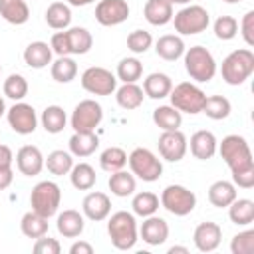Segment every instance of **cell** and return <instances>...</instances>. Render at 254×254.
<instances>
[{"instance_id":"obj_1","label":"cell","mask_w":254,"mask_h":254,"mask_svg":"<svg viewBox=\"0 0 254 254\" xmlns=\"http://www.w3.org/2000/svg\"><path fill=\"white\" fill-rule=\"evenodd\" d=\"M107 234L117 250H131L139 240V226L133 212L117 210L107 220Z\"/></svg>"},{"instance_id":"obj_2","label":"cell","mask_w":254,"mask_h":254,"mask_svg":"<svg viewBox=\"0 0 254 254\" xmlns=\"http://www.w3.org/2000/svg\"><path fill=\"white\" fill-rule=\"evenodd\" d=\"M254 73V54L250 48L230 52L220 65V75L228 85H242Z\"/></svg>"},{"instance_id":"obj_3","label":"cell","mask_w":254,"mask_h":254,"mask_svg":"<svg viewBox=\"0 0 254 254\" xmlns=\"http://www.w3.org/2000/svg\"><path fill=\"white\" fill-rule=\"evenodd\" d=\"M185 58V69L190 75V79L198 83H208L216 75V60L204 46H190L183 54Z\"/></svg>"},{"instance_id":"obj_4","label":"cell","mask_w":254,"mask_h":254,"mask_svg":"<svg viewBox=\"0 0 254 254\" xmlns=\"http://www.w3.org/2000/svg\"><path fill=\"white\" fill-rule=\"evenodd\" d=\"M216 151L220 153L222 161L228 165L230 173L232 171H240V169H248V167H254V159H252V151H250V145L248 141L242 137V135H226Z\"/></svg>"},{"instance_id":"obj_5","label":"cell","mask_w":254,"mask_h":254,"mask_svg":"<svg viewBox=\"0 0 254 254\" xmlns=\"http://www.w3.org/2000/svg\"><path fill=\"white\" fill-rule=\"evenodd\" d=\"M171 22L175 24V32H179L181 36H194L208 28L210 14L206 8L198 4H187L177 14H173Z\"/></svg>"},{"instance_id":"obj_6","label":"cell","mask_w":254,"mask_h":254,"mask_svg":"<svg viewBox=\"0 0 254 254\" xmlns=\"http://www.w3.org/2000/svg\"><path fill=\"white\" fill-rule=\"evenodd\" d=\"M169 97H171V105H173L175 109H179L181 113L196 115V113L202 111L206 93H204L196 83L181 81V83H177V85L171 89Z\"/></svg>"},{"instance_id":"obj_7","label":"cell","mask_w":254,"mask_h":254,"mask_svg":"<svg viewBox=\"0 0 254 254\" xmlns=\"http://www.w3.org/2000/svg\"><path fill=\"white\" fill-rule=\"evenodd\" d=\"M62 202V190L54 181H40L30 192V206L34 212L50 218L58 212Z\"/></svg>"},{"instance_id":"obj_8","label":"cell","mask_w":254,"mask_h":254,"mask_svg":"<svg viewBox=\"0 0 254 254\" xmlns=\"http://www.w3.org/2000/svg\"><path fill=\"white\" fill-rule=\"evenodd\" d=\"M127 163L131 173L145 183L159 181V177L163 175V163L151 149H145V147L133 149L131 155L127 157Z\"/></svg>"},{"instance_id":"obj_9","label":"cell","mask_w":254,"mask_h":254,"mask_svg":"<svg viewBox=\"0 0 254 254\" xmlns=\"http://www.w3.org/2000/svg\"><path fill=\"white\" fill-rule=\"evenodd\" d=\"M159 200H161V206L167 212L175 214V216H187L196 206V194L190 189L183 187V185H169V187H165Z\"/></svg>"},{"instance_id":"obj_10","label":"cell","mask_w":254,"mask_h":254,"mask_svg":"<svg viewBox=\"0 0 254 254\" xmlns=\"http://www.w3.org/2000/svg\"><path fill=\"white\" fill-rule=\"evenodd\" d=\"M81 87L91 95H111L117 89V77L99 65H91L81 73Z\"/></svg>"},{"instance_id":"obj_11","label":"cell","mask_w":254,"mask_h":254,"mask_svg":"<svg viewBox=\"0 0 254 254\" xmlns=\"http://www.w3.org/2000/svg\"><path fill=\"white\" fill-rule=\"evenodd\" d=\"M103 119V107L95 99H81L71 113V129L75 133L79 131H95V127Z\"/></svg>"},{"instance_id":"obj_12","label":"cell","mask_w":254,"mask_h":254,"mask_svg":"<svg viewBox=\"0 0 254 254\" xmlns=\"http://www.w3.org/2000/svg\"><path fill=\"white\" fill-rule=\"evenodd\" d=\"M6 117H8V125L12 127V131L18 135H32L38 127L36 109L26 101H16L6 111Z\"/></svg>"},{"instance_id":"obj_13","label":"cell","mask_w":254,"mask_h":254,"mask_svg":"<svg viewBox=\"0 0 254 254\" xmlns=\"http://www.w3.org/2000/svg\"><path fill=\"white\" fill-rule=\"evenodd\" d=\"M127 0H99L95 6V20L101 26H119L129 18Z\"/></svg>"},{"instance_id":"obj_14","label":"cell","mask_w":254,"mask_h":254,"mask_svg":"<svg viewBox=\"0 0 254 254\" xmlns=\"http://www.w3.org/2000/svg\"><path fill=\"white\" fill-rule=\"evenodd\" d=\"M157 145H159V155L165 161H169V163L181 161L187 155V147H189L185 133H181L179 129H175V131H163Z\"/></svg>"},{"instance_id":"obj_15","label":"cell","mask_w":254,"mask_h":254,"mask_svg":"<svg viewBox=\"0 0 254 254\" xmlns=\"http://www.w3.org/2000/svg\"><path fill=\"white\" fill-rule=\"evenodd\" d=\"M139 236L143 238V242H147L149 246H161L167 242L169 238V224L165 218L151 214L145 216L143 224L139 226Z\"/></svg>"},{"instance_id":"obj_16","label":"cell","mask_w":254,"mask_h":254,"mask_svg":"<svg viewBox=\"0 0 254 254\" xmlns=\"http://www.w3.org/2000/svg\"><path fill=\"white\" fill-rule=\"evenodd\" d=\"M16 167L26 177H36L44 169V155L36 145H24L16 153Z\"/></svg>"},{"instance_id":"obj_17","label":"cell","mask_w":254,"mask_h":254,"mask_svg":"<svg viewBox=\"0 0 254 254\" xmlns=\"http://www.w3.org/2000/svg\"><path fill=\"white\" fill-rule=\"evenodd\" d=\"M81 210H83L85 218H89L93 222H101L111 212V200H109V196L105 192L93 190V192L85 194V198L81 202Z\"/></svg>"},{"instance_id":"obj_18","label":"cell","mask_w":254,"mask_h":254,"mask_svg":"<svg viewBox=\"0 0 254 254\" xmlns=\"http://www.w3.org/2000/svg\"><path fill=\"white\" fill-rule=\"evenodd\" d=\"M192 240H194V246L200 250V252H212L220 246V240H222V228L216 224V222H200L196 228H194V234H192Z\"/></svg>"},{"instance_id":"obj_19","label":"cell","mask_w":254,"mask_h":254,"mask_svg":"<svg viewBox=\"0 0 254 254\" xmlns=\"http://www.w3.org/2000/svg\"><path fill=\"white\" fill-rule=\"evenodd\" d=\"M216 147H218V141H216L212 131L200 129V131L192 133V137H190V153L198 161L212 159L216 155Z\"/></svg>"},{"instance_id":"obj_20","label":"cell","mask_w":254,"mask_h":254,"mask_svg":"<svg viewBox=\"0 0 254 254\" xmlns=\"http://www.w3.org/2000/svg\"><path fill=\"white\" fill-rule=\"evenodd\" d=\"M56 228L65 238H77L83 232V228H85V216L79 210L67 208V210H64V212L58 214Z\"/></svg>"},{"instance_id":"obj_21","label":"cell","mask_w":254,"mask_h":254,"mask_svg":"<svg viewBox=\"0 0 254 254\" xmlns=\"http://www.w3.org/2000/svg\"><path fill=\"white\" fill-rule=\"evenodd\" d=\"M52 48L50 44L38 40V42H30L24 50V62L28 67L32 69H44L52 64Z\"/></svg>"},{"instance_id":"obj_22","label":"cell","mask_w":254,"mask_h":254,"mask_svg":"<svg viewBox=\"0 0 254 254\" xmlns=\"http://www.w3.org/2000/svg\"><path fill=\"white\" fill-rule=\"evenodd\" d=\"M173 4L169 0H147L143 6V16L151 26H165L173 20Z\"/></svg>"},{"instance_id":"obj_23","label":"cell","mask_w":254,"mask_h":254,"mask_svg":"<svg viewBox=\"0 0 254 254\" xmlns=\"http://www.w3.org/2000/svg\"><path fill=\"white\" fill-rule=\"evenodd\" d=\"M171 89H173V81L167 73L155 71L143 79V93L151 99H165V97H169Z\"/></svg>"},{"instance_id":"obj_24","label":"cell","mask_w":254,"mask_h":254,"mask_svg":"<svg viewBox=\"0 0 254 254\" xmlns=\"http://www.w3.org/2000/svg\"><path fill=\"white\" fill-rule=\"evenodd\" d=\"M67 145H69V153L73 157L83 159V157H89L95 153V149L99 147V139H97L95 131H79V133L73 131Z\"/></svg>"},{"instance_id":"obj_25","label":"cell","mask_w":254,"mask_h":254,"mask_svg":"<svg viewBox=\"0 0 254 254\" xmlns=\"http://www.w3.org/2000/svg\"><path fill=\"white\" fill-rule=\"evenodd\" d=\"M236 196H238V192H236V187H234L232 181L220 179V181H214L208 187V200L216 208H226Z\"/></svg>"},{"instance_id":"obj_26","label":"cell","mask_w":254,"mask_h":254,"mask_svg":"<svg viewBox=\"0 0 254 254\" xmlns=\"http://www.w3.org/2000/svg\"><path fill=\"white\" fill-rule=\"evenodd\" d=\"M0 16L14 26H22L30 20V8L26 0H0Z\"/></svg>"},{"instance_id":"obj_27","label":"cell","mask_w":254,"mask_h":254,"mask_svg":"<svg viewBox=\"0 0 254 254\" xmlns=\"http://www.w3.org/2000/svg\"><path fill=\"white\" fill-rule=\"evenodd\" d=\"M155 52L159 58H163L167 62H175L185 54V42L181 36L165 34L155 42Z\"/></svg>"},{"instance_id":"obj_28","label":"cell","mask_w":254,"mask_h":254,"mask_svg":"<svg viewBox=\"0 0 254 254\" xmlns=\"http://www.w3.org/2000/svg\"><path fill=\"white\" fill-rule=\"evenodd\" d=\"M107 187L111 190V194L119 196V198H127L131 194H135V189H137V181H135V175L133 173H127V171H115L109 175V181H107Z\"/></svg>"},{"instance_id":"obj_29","label":"cell","mask_w":254,"mask_h":254,"mask_svg":"<svg viewBox=\"0 0 254 254\" xmlns=\"http://www.w3.org/2000/svg\"><path fill=\"white\" fill-rule=\"evenodd\" d=\"M143 97H145L143 87L137 85V83H123L121 87L115 89V101L125 111L141 107L143 105Z\"/></svg>"},{"instance_id":"obj_30","label":"cell","mask_w":254,"mask_h":254,"mask_svg":"<svg viewBox=\"0 0 254 254\" xmlns=\"http://www.w3.org/2000/svg\"><path fill=\"white\" fill-rule=\"evenodd\" d=\"M65 36H67V44H69V54H73V56H83L93 46V36L87 28H81V26L67 28Z\"/></svg>"},{"instance_id":"obj_31","label":"cell","mask_w":254,"mask_h":254,"mask_svg":"<svg viewBox=\"0 0 254 254\" xmlns=\"http://www.w3.org/2000/svg\"><path fill=\"white\" fill-rule=\"evenodd\" d=\"M228 218L236 226H248L254 222V202L250 198H234L228 206Z\"/></svg>"},{"instance_id":"obj_32","label":"cell","mask_w":254,"mask_h":254,"mask_svg":"<svg viewBox=\"0 0 254 254\" xmlns=\"http://www.w3.org/2000/svg\"><path fill=\"white\" fill-rule=\"evenodd\" d=\"M46 24L52 30H67L71 24V8L65 2H52L46 10Z\"/></svg>"},{"instance_id":"obj_33","label":"cell","mask_w":254,"mask_h":254,"mask_svg":"<svg viewBox=\"0 0 254 254\" xmlns=\"http://www.w3.org/2000/svg\"><path fill=\"white\" fill-rule=\"evenodd\" d=\"M153 121L161 131H175L183 123V113L173 105H159L153 109Z\"/></svg>"},{"instance_id":"obj_34","label":"cell","mask_w":254,"mask_h":254,"mask_svg":"<svg viewBox=\"0 0 254 254\" xmlns=\"http://www.w3.org/2000/svg\"><path fill=\"white\" fill-rule=\"evenodd\" d=\"M50 73H52V79L54 81H58V83H69L77 75V64L69 56H58V60L50 64Z\"/></svg>"},{"instance_id":"obj_35","label":"cell","mask_w":254,"mask_h":254,"mask_svg":"<svg viewBox=\"0 0 254 254\" xmlns=\"http://www.w3.org/2000/svg\"><path fill=\"white\" fill-rule=\"evenodd\" d=\"M40 121H42V127H44L46 133L58 135V133L64 131V127H65V123H67V115H65L64 107H60V105H48V107L42 111Z\"/></svg>"},{"instance_id":"obj_36","label":"cell","mask_w":254,"mask_h":254,"mask_svg":"<svg viewBox=\"0 0 254 254\" xmlns=\"http://www.w3.org/2000/svg\"><path fill=\"white\" fill-rule=\"evenodd\" d=\"M44 167L56 175V177H62V175H69L71 167H73V155L69 151H64V149H56L52 151L48 157H44Z\"/></svg>"},{"instance_id":"obj_37","label":"cell","mask_w":254,"mask_h":254,"mask_svg":"<svg viewBox=\"0 0 254 254\" xmlns=\"http://www.w3.org/2000/svg\"><path fill=\"white\" fill-rule=\"evenodd\" d=\"M20 230H22L24 236L36 240V238L48 234V218L34 212V210H28L20 220Z\"/></svg>"},{"instance_id":"obj_38","label":"cell","mask_w":254,"mask_h":254,"mask_svg":"<svg viewBox=\"0 0 254 254\" xmlns=\"http://www.w3.org/2000/svg\"><path fill=\"white\" fill-rule=\"evenodd\" d=\"M69 181L77 190H89L95 185L97 175L89 163H77V165L73 163V167L69 171Z\"/></svg>"},{"instance_id":"obj_39","label":"cell","mask_w":254,"mask_h":254,"mask_svg":"<svg viewBox=\"0 0 254 254\" xmlns=\"http://www.w3.org/2000/svg\"><path fill=\"white\" fill-rule=\"evenodd\" d=\"M131 206H133V214L137 216H151V214H157L159 206H161V200L155 192L151 190H143V192H137L131 200Z\"/></svg>"},{"instance_id":"obj_40","label":"cell","mask_w":254,"mask_h":254,"mask_svg":"<svg viewBox=\"0 0 254 254\" xmlns=\"http://www.w3.org/2000/svg\"><path fill=\"white\" fill-rule=\"evenodd\" d=\"M230 111H232V105L224 95H206L200 113H204L206 117H210L214 121H220V119H226L230 115Z\"/></svg>"},{"instance_id":"obj_41","label":"cell","mask_w":254,"mask_h":254,"mask_svg":"<svg viewBox=\"0 0 254 254\" xmlns=\"http://www.w3.org/2000/svg\"><path fill=\"white\" fill-rule=\"evenodd\" d=\"M143 75V64L137 58H123L117 64L115 77L123 83H137Z\"/></svg>"},{"instance_id":"obj_42","label":"cell","mask_w":254,"mask_h":254,"mask_svg":"<svg viewBox=\"0 0 254 254\" xmlns=\"http://www.w3.org/2000/svg\"><path fill=\"white\" fill-rule=\"evenodd\" d=\"M125 165H127V153L121 147H107L99 155V167L107 173L121 171Z\"/></svg>"},{"instance_id":"obj_43","label":"cell","mask_w":254,"mask_h":254,"mask_svg":"<svg viewBox=\"0 0 254 254\" xmlns=\"http://www.w3.org/2000/svg\"><path fill=\"white\" fill-rule=\"evenodd\" d=\"M4 95L14 99V101H22L28 95V81L24 75L20 73H12L4 79Z\"/></svg>"},{"instance_id":"obj_44","label":"cell","mask_w":254,"mask_h":254,"mask_svg":"<svg viewBox=\"0 0 254 254\" xmlns=\"http://www.w3.org/2000/svg\"><path fill=\"white\" fill-rule=\"evenodd\" d=\"M214 36L222 42L232 40L238 34V20L234 16H218L214 20Z\"/></svg>"},{"instance_id":"obj_45","label":"cell","mask_w":254,"mask_h":254,"mask_svg":"<svg viewBox=\"0 0 254 254\" xmlns=\"http://www.w3.org/2000/svg\"><path fill=\"white\" fill-rule=\"evenodd\" d=\"M230 252L232 254H254V230H242L232 236L230 240Z\"/></svg>"},{"instance_id":"obj_46","label":"cell","mask_w":254,"mask_h":254,"mask_svg":"<svg viewBox=\"0 0 254 254\" xmlns=\"http://www.w3.org/2000/svg\"><path fill=\"white\" fill-rule=\"evenodd\" d=\"M153 46V36L147 30H133L127 36V48L133 54H145Z\"/></svg>"},{"instance_id":"obj_47","label":"cell","mask_w":254,"mask_h":254,"mask_svg":"<svg viewBox=\"0 0 254 254\" xmlns=\"http://www.w3.org/2000/svg\"><path fill=\"white\" fill-rule=\"evenodd\" d=\"M238 28H240V36H242V40L246 42V46L252 48V46H254V10H248V12L242 16Z\"/></svg>"},{"instance_id":"obj_48","label":"cell","mask_w":254,"mask_h":254,"mask_svg":"<svg viewBox=\"0 0 254 254\" xmlns=\"http://www.w3.org/2000/svg\"><path fill=\"white\" fill-rule=\"evenodd\" d=\"M36 254H60L62 252V246H60V242L56 240V238H50V236H40V238H36V242H34V248H32Z\"/></svg>"},{"instance_id":"obj_49","label":"cell","mask_w":254,"mask_h":254,"mask_svg":"<svg viewBox=\"0 0 254 254\" xmlns=\"http://www.w3.org/2000/svg\"><path fill=\"white\" fill-rule=\"evenodd\" d=\"M232 183H234V187H240V189H252L254 187V167L232 171Z\"/></svg>"},{"instance_id":"obj_50","label":"cell","mask_w":254,"mask_h":254,"mask_svg":"<svg viewBox=\"0 0 254 254\" xmlns=\"http://www.w3.org/2000/svg\"><path fill=\"white\" fill-rule=\"evenodd\" d=\"M50 48L54 54L58 56H69V44H67V36H65V30L64 32H56L50 40Z\"/></svg>"},{"instance_id":"obj_51","label":"cell","mask_w":254,"mask_h":254,"mask_svg":"<svg viewBox=\"0 0 254 254\" xmlns=\"http://www.w3.org/2000/svg\"><path fill=\"white\" fill-rule=\"evenodd\" d=\"M69 254H93V246L85 240H75L69 246Z\"/></svg>"},{"instance_id":"obj_52","label":"cell","mask_w":254,"mask_h":254,"mask_svg":"<svg viewBox=\"0 0 254 254\" xmlns=\"http://www.w3.org/2000/svg\"><path fill=\"white\" fill-rule=\"evenodd\" d=\"M14 181V171L12 167H0V190L8 189Z\"/></svg>"},{"instance_id":"obj_53","label":"cell","mask_w":254,"mask_h":254,"mask_svg":"<svg viewBox=\"0 0 254 254\" xmlns=\"http://www.w3.org/2000/svg\"><path fill=\"white\" fill-rule=\"evenodd\" d=\"M14 163V153L8 145H2L0 143V167H12Z\"/></svg>"},{"instance_id":"obj_54","label":"cell","mask_w":254,"mask_h":254,"mask_svg":"<svg viewBox=\"0 0 254 254\" xmlns=\"http://www.w3.org/2000/svg\"><path fill=\"white\" fill-rule=\"evenodd\" d=\"M91 2H95V0H65V4L75 6V8H79V6H89Z\"/></svg>"},{"instance_id":"obj_55","label":"cell","mask_w":254,"mask_h":254,"mask_svg":"<svg viewBox=\"0 0 254 254\" xmlns=\"http://www.w3.org/2000/svg\"><path fill=\"white\" fill-rule=\"evenodd\" d=\"M169 254H189V248L187 246H171Z\"/></svg>"},{"instance_id":"obj_56","label":"cell","mask_w":254,"mask_h":254,"mask_svg":"<svg viewBox=\"0 0 254 254\" xmlns=\"http://www.w3.org/2000/svg\"><path fill=\"white\" fill-rule=\"evenodd\" d=\"M169 2H171L173 6H175V4H177V6H187L190 0H169Z\"/></svg>"},{"instance_id":"obj_57","label":"cell","mask_w":254,"mask_h":254,"mask_svg":"<svg viewBox=\"0 0 254 254\" xmlns=\"http://www.w3.org/2000/svg\"><path fill=\"white\" fill-rule=\"evenodd\" d=\"M6 113V103H4V97L0 95V117Z\"/></svg>"},{"instance_id":"obj_58","label":"cell","mask_w":254,"mask_h":254,"mask_svg":"<svg viewBox=\"0 0 254 254\" xmlns=\"http://www.w3.org/2000/svg\"><path fill=\"white\" fill-rule=\"evenodd\" d=\"M222 2H226V4H238V2H242V0H222Z\"/></svg>"},{"instance_id":"obj_59","label":"cell","mask_w":254,"mask_h":254,"mask_svg":"<svg viewBox=\"0 0 254 254\" xmlns=\"http://www.w3.org/2000/svg\"><path fill=\"white\" fill-rule=\"evenodd\" d=\"M0 73H2V65H0Z\"/></svg>"}]
</instances>
